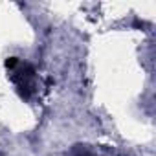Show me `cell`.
<instances>
[{
    "label": "cell",
    "mask_w": 156,
    "mask_h": 156,
    "mask_svg": "<svg viewBox=\"0 0 156 156\" xmlns=\"http://www.w3.org/2000/svg\"><path fill=\"white\" fill-rule=\"evenodd\" d=\"M77 156H94V154H90V152H79Z\"/></svg>",
    "instance_id": "obj_2"
},
{
    "label": "cell",
    "mask_w": 156,
    "mask_h": 156,
    "mask_svg": "<svg viewBox=\"0 0 156 156\" xmlns=\"http://www.w3.org/2000/svg\"><path fill=\"white\" fill-rule=\"evenodd\" d=\"M6 66L9 70V77H11V81L15 83L19 94L24 99H31L33 94L37 92V75H35V70L28 62L19 61L17 57H11L6 62Z\"/></svg>",
    "instance_id": "obj_1"
}]
</instances>
